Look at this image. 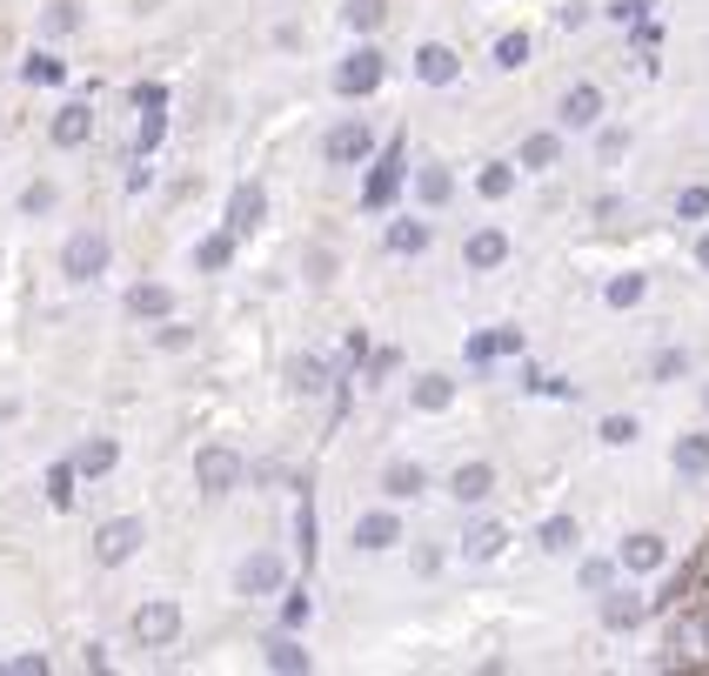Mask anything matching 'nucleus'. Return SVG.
<instances>
[{"mask_svg":"<svg viewBox=\"0 0 709 676\" xmlns=\"http://www.w3.org/2000/svg\"><path fill=\"white\" fill-rule=\"evenodd\" d=\"M669 650H676V656H696V650H709V623H696V617L669 623Z\"/></svg>","mask_w":709,"mask_h":676,"instance_id":"nucleus-18","label":"nucleus"},{"mask_svg":"<svg viewBox=\"0 0 709 676\" xmlns=\"http://www.w3.org/2000/svg\"><path fill=\"white\" fill-rule=\"evenodd\" d=\"M195 482H201L208 495H228V489L241 482V456H234V449H221V443H208V449L195 456Z\"/></svg>","mask_w":709,"mask_h":676,"instance_id":"nucleus-2","label":"nucleus"},{"mask_svg":"<svg viewBox=\"0 0 709 676\" xmlns=\"http://www.w3.org/2000/svg\"><path fill=\"white\" fill-rule=\"evenodd\" d=\"M422 482H428L422 462H389V469H382V489H389L395 502H402V495H422Z\"/></svg>","mask_w":709,"mask_h":676,"instance_id":"nucleus-16","label":"nucleus"},{"mask_svg":"<svg viewBox=\"0 0 709 676\" xmlns=\"http://www.w3.org/2000/svg\"><path fill=\"white\" fill-rule=\"evenodd\" d=\"M87 134H95V115H87V108H61V115H54V141H61V148H80Z\"/></svg>","mask_w":709,"mask_h":676,"instance_id":"nucleus-14","label":"nucleus"},{"mask_svg":"<svg viewBox=\"0 0 709 676\" xmlns=\"http://www.w3.org/2000/svg\"><path fill=\"white\" fill-rule=\"evenodd\" d=\"M696 262H702V269H709V235H702V241H696Z\"/></svg>","mask_w":709,"mask_h":676,"instance_id":"nucleus-42","label":"nucleus"},{"mask_svg":"<svg viewBox=\"0 0 709 676\" xmlns=\"http://www.w3.org/2000/svg\"><path fill=\"white\" fill-rule=\"evenodd\" d=\"M269 669H308V650L282 636V643H269Z\"/></svg>","mask_w":709,"mask_h":676,"instance_id":"nucleus-29","label":"nucleus"},{"mask_svg":"<svg viewBox=\"0 0 709 676\" xmlns=\"http://www.w3.org/2000/svg\"><path fill=\"white\" fill-rule=\"evenodd\" d=\"M134 636H141L148 650H167L174 636H182V610H174V603H141V610H134Z\"/></svg>","mask_w":709,"mask_h":676,"instance_id":"nucleus-4","label":"nucleus"},{"mask_svg":"<svg viewBox=\"0 0 709 676\" xmlns=\"http://www.w3.org/2000/svg\"><path fill=\"white\" fill-rule=\"evenodd\" d=\"M335 88H341V95H375V88H382V54H375V47H354V54L335 67Z\"/></svg>","mask_w":709,"mask_h":676,"instance_id":"nucleus-3","label":"nucleus"},{"mask_svg":"<svg viewBox=\"0 0 709 676\" xmlns=\"http://www.w3.org/2000/svg\"><path fill=\"white\" fill-rule=\"evenodd\" d=\"M602 443H636V415H609L602 422Z\"/></svg>","mask_w":709,"mask_h":676,"instance_id":"nucleus-37","label":"nucleus"},{"mask_svg":"<svg viewBox=\"0 0 709 676\" xmlns=\"http://www.w3.org/2000/svg\"><path fill=\"white\" fill-rule=\"evenodd\" d=\"M602 623H609V630H636V623H643V597H630V589H615V597L602 603Z\"/></svg>","mask_w":709,"mask_h":676,"instance_id":"nucleus-15","label":"nucleus"},{"mask_svg":"<svg viewBox=\"0 0 709 676\" xmlns=\"http://www.w3.org/2000/svg\"><path fill=\"white\" fill-rule=\"evenodd\" d=\"M295 382H302V389H321V362H315V356H302V362H295Z\"/></svg>","mask_w":709,"mask_h":676,"instance_id":"nucleus-39","label":"nucleus"},{"mask_svg":"<svg viewBox=\"0 0 709 676\" xmlns=\"http://www.w3.org/2000/svg\"><path fill=\"white\" fill-rule=\"evenodd\" d=\"M449 402H456V382H449V375H422V382H415V408L435 415V408H449Z\"/></svg>","mask_w":709,"mask_h":676,"instance_id":"nucleus-19","label":"nucleus"},{"mask_svg":"<svg viewBox=\"0 0 709 676\" xmlns=\"http://www.w3.org/2000/svg\"><path fill=\"white\" fill-rule=\"evenodd\" d=\"M476 188H482V195H489V201H502V195H509V188H515V175H509V161H489V167H482V182H476Z\"/></svg>","mask_w":709,"mask_h":676,"instance_id":"nucleus-26","label":"nucleus"},{"mask_svg":"<svg viewBox=\"0 0 709 676\" xmlns=\"http://www.w3.org/2000/svg\"><path fill=\"white\" fill-rule=\"evenodd\" d=\"M195 269H228V235H215V241L195 248Z\"/></svg>","mask_w":709,"mask_h":676,"instance_id":"nucleus-33","label":"nucleus"},{"mask_svg":"<svg viewBox=\"0 0 709 676\" xmlns=\"http://www.w3.org/2000/svg\"><path fill=\"white\" fill-rule=\"evenodd\" d=\"M234 582H241V597H275V589H282V556H269V549L248 556Z\"/></svg>","mask_w":709,"mask_h":676,"instance_id":"nucleus-6","label":"nucleus"},{"mask_svg":"<svg viewBox=\"0 0 709 676\" xmlns=\"http://www.w3.org/2000/svg\"><path fill=\"white\" fill-rule=\"evenodd\" d=\"M543 549H549V556L576 549V523H569V516H549V523H543Z\"/></svg>","mask_w":709,"mask_h":676,"instance_id":"nucleus-25","label":"nucleus"},{"mask_svg":"<svg viewBox=\"0 0 709 676\" xmlns=\"http://www.w3.org/2000/svg\"><path fill=\"white\" fill-rule=\"evenodd\" d=\"M369 148H375V134H369L362 121H341V128L328 134V161H335V167H348V161H369Z\"/></svg>","mask_w":709,"mask_h":676,"instance_id":"nucleus-7","label":"nucleus"},{"mask_svg":"<svg viewBox=\"0 0 709 676\" xmlns=\"http://www.w3.org/2000/svg\"><path fill=\"white\" fill-rule=\"evenodd\" d=\"M556 154H563L556 134H528V141H522V167H556Z\"/></svg>","mask_w":709,"mask_h":676,"instance_id":"nucleus-22","label":"nucleus"},{"mask_svg":"<svg viewBox=\"0 0 709 676\" xmlns=\"http://www.w3.org/2000/svg\"><path fill=\"white\" fill-rule=\"evenodd\" d=\"M502 262H509V235L502 228L469 235V269H502Z\"/></svg>","mask_w":709,"mask_h":676,"instance_id":"nucleus-12","label":"nucleus"},{"mask_svg":"<svg viewBox=\"0 0 709 676\" xmlns=\"http://www.w3.org/2000/svg\"><path fill=\"white\" fill-rule=\"evenodd\" d=\"M28 80H61V61H47V54H41V61H28Z\"/></svg>","mask_w":709,"mask_h":676,"instance_id":"nucleus-41","label":"nucleus"},{"mask_svg":"<svg viewBox=\"0 0 709 676\" xmlns=\"http://www.w3.org/2000/svg\"><path fill=\"white\" fill-rule=\"evenodd\" d=\"M108 255H114L108 235H101V228H87V235H74V241L61 248V269H67L74 282H87V275H101V269H108Z\"/></svg>","mask_w":709,"mask_h":676,"instance_id":"nucleus-1","label":"nucleus"},{"mask_svg":"<svg viewBox=\"0 0 709 676\" xmlns=\"http://www.w3.org/2000/svg\"><path fill=\"white\" fill-rule=\"evenodd\" d=\"M174 308V295L161 288V282H141L134 295H128V315H167Z\"/></svg>","mask_w":709,"mask_h":676,"instance_id":"nucleus-20","label":"nucleus"},{"mask_svg":"<svg viewBox=\"0 0 709 676\" xmlns=\"http://www.w3.org/2000/svg\"><path fill=\"white\" fill-rule=\"evenodd\" d=\"M643 302V275H623V282H609V308H636Z\"/></svg>","mask_w":709,"mask_h":676,"instance_id":"nucleus-31","label":"nucleus"},{"mask_svg":"<svg viewBox=\"0 0 709 676\" xmlns=\"http://www.w3.org/2000/svg\"><path fill=\"white\" fill-rule=\"evenodd\" d=\"M495 61H502V67H522V61H528V41H522V34H502V41H495Z\"/></svg>","mask_w":709,"mask_h":676,"instance_id":"nucleus-34","label":"nucleus"},{"mask_svg":"<svg viewBox=\"0 0 709 676\" xmlns=\"http://www.w3.org/2000/svg\"><path fill=\"white\" fill-rule=\"evenodd\" d=\"M389 188H395V161H389V167H382V175L369 182V208H382V201H389Z\"/></svg>","mask_w":709,"mask_h":676,"instance_id":"nucleus-38","label":"nucleus"},{"mask_svg":"<svg viewBox=\"0 0 709 676\" xmlns=\"http://www.w3.org/2000/svg\"><path fill=\"white\" fill-rule=\"evenodd\" d=\"M354 549H389V543H402V523L389 516V510H375V516H362L354 523V536H348Z\"/></svg>","mask_w":709,"mask_h":676,"instance_id":"nucleus-9","label":"nucleus"},{"mask_svg":"<svg viewBox=\"0 0 709 676\" xmlns=\"http://www.w3.org/2000/svg\"><path fill=\"white\" fill-rule=\"evenodd\" d=\"M134 549H141V523H134V516L101 523V536H95V563H108V569H114V563H128Z\"/></svg>","mask_w":709,"mask_h":676,"instance_id":"nucleus-5","label":"nucleus"},{"mask_svg":"<svg viewBox=\"0 0 709 676\" xmlns=\"http://www.w3.org/2000/svg\"><path fill=\"white\" fill-rule=\"evenodd\" d=\"M663 556H669L663 536H630V543H623V563H630V569H663Z\"/></svg>","mask_w":709,"mask_h":676,"instance_id":"nucleus-17","label":"nucleus"},{"mask_svg":"<svg viewBox=\"0 0 709 676\" xmlns=\"http://www.w3.org/2000/svg\"><path fill=\"white\" fill-rule=\"evenodd\" d=\"M415 74H422V80H428V88H449V80H456V74H462V61H456V54H449V47H441V41H428V47H422V54H415Z\"/></svg>","mask_w":709,"mask_h":676,"instance_id":"nucleus-8","label":"nucleus"},{"mask_svg":"<svg viewBox=\"0 0 709 676\" xmlns=\"http://www.w3.org/2000/svg\"><path fill=\"white\" fill-rule=\"evenodd\" d=\"M108 469H114V443H87L74 456V476H108Z\"/></svg>","mask_w":709,"mask_h":676,"instance_id":"nucleus-23","label":"nucleus"},{"mask_svg":"<svg viewBox=\"0 0 709 676\" xmlns=\"http://www.w3.org/2000/svg\"><path fill=\"white\" fill-rule=\"evenodd\" d=\"M676 469L683 476H709V436H683L676 443Z\"/></svg>","mask_w":709,"mask_h":676,"instance_id":"nucleus-21","label":"nucleus"},{"mask_svg":"<svg viewBox=\"0 0 709 676\" xmlns=\"http://www.w3.org/2000/svg\"><path fill=\"white\" fill-rule=\"evenodd\" d=\"M683 369H689V356H683V349H656V362H650V375H656V382H676Z\"/></svg>","mask_w":709,"mask_h":676,"instance_id":"nucleus-30","label":"nucleus"},{"mask_svg":"<svg viewBox=\"0 0 709 676\" xmlns=\"http://www.w3.org/2000/svg\"><path fill=\"white\" fill-rule=\"evenodd\" d=\"M676 215H683V221L709 215V188H683V195H676Z\"/></svg>","mask_w":709,"mask_h":676,"instance_id":"nucleus-35","label":"nucleus"},{"mask_svg":"<svg viewBox=\"0 0 709 676\" xmlns=\"http://www.w3.org/2000/svg\"><path fill=\"white\" fill-rule=\"evenodd\" d=\"M449 489H456V502H489V489H495V469H489V462H462Z\"/></svg>","mask_w":709,"mask_h":676,"instance_id":"nucleus-13","label":"nucleus"},{"mask_svg":"<svg viewBox=\"0 0 709 676\" xmlns=\"http://www.w3.org/2000/svg\"><path fill=\"white\" fill-rule=\"evenodd\" d=\"M462 549H469V556H495V549H502V530L489 523V530H476V536H462Z\"/></svg>","mask_w":709,"mask_h":676,"instance_id":"nucleus-36","label":"nucleus"},{"mask_svg":"<svg viewBox=\"0 0 709 676\" xmlns=\"http://www.w3.org/2000/svg\"><path fill=\"white\" fill-rule=\"evenodd\" d=\"M261 215H269V195H261L254 182H248V188H234V201H228V228H234V235H248V228H261Z\"/></svg>","mask_w":709,"mask_h":676,"instance_id":"nucleus-11","label":"nucleus"},{"mask_svg":"<svg viewBox=\"0 0 709 676\" xmlns=\"http://www.w3.org/2000/svg\"><path fill=\"white\" fill-rule=\"evenodd\" d=\"M415 188H422V201H449V188H456V182L441 175V167H422V182H415Z\"/></svg>","mask_w":709,"mask_h":676,"instance_id":"nucleus-32","label":"nucleus"},{"mask_svg":"<svg viewBox=\"0 0 709 676\" xmlns=\"http://www.w3.org/2000/svg\"><path fill=\"white\" fill-rule=\"evenodd\" d=\"M348 21L362 28V34H375V28L389 21V0H354V8H348Z\"/></svg>","mask_w":709,"mask_h":676,"instance_id":"nucleus-28","label":"nucleus"},{"mask_svg":"<svg viewBox=\"0 0 709 676\" xmlns=\"http://www.w3.org/2000/svg\"><path fill=\"white\" fill-rule=\"evenodd\" d=\"M596 115H602V88H596V80H576V88L563 95V121L569 128H589Z\"/></svg>","mask_w":709,"mask_h":676,"instance_id":"nucleus-10","label":"nucleus"},{"mask_svg":"<svg viewBox=\"0 0 709 676\" xmlns=\"http://www.w3.org/2000/svg\"><path fill=\"white\" fill-rule=\"evenodd\" d=\"M389 248H395V255H422V248H428V228H422V221H402V228L389 235Z\"/></svg>","mask_w":709,"mask_h":676,"instance_id":"nucleus-27","label":"nucleus"},{"mask_svg":"<svg viewBox=\"0 0 709 676\" xmlns=\"http://www.w3.org/2000/svg\"><path fill=\"white\" fill-rule=\"evenodd\" d=\"M54 201H61L54 182H28V188H21V208H28V215H54Z\"/></svg>","mask_w":709,"mask_h":676,"instance_id":"nucleus-24","label":"nucleus"},{"mask_svg":"<svg viewBox=\"0 0 709 676\" xmlns=\"http://www.w3.org/2000/svg\"><path fill=\"white\" fill-rule=\"evenodd\" d=\"M47 28H54V34H67V28H74V8H67V0H54V8H47Z\"/></svg>","mask_w":709,"mask_h":676,"instance_id":"nucleus-40","label":"nucleus"}]
</instances>
